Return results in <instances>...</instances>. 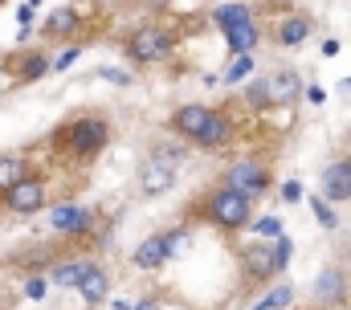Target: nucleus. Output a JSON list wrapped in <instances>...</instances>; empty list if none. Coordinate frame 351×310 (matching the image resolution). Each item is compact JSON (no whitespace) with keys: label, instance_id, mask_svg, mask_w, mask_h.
Segmentation results:
<instances>
[{"label":"nucleus","instance_id":"f257e3e1","mask_svg":"<svg viewBox=\"0 0 351 310\" xmlns=\"http://www.w3.org/2000/svg\"><path fill=\"white\" fill-rule=\"evenodd\" d=\"M110 139H114V127H110L106 110H78V115L62 119L49 131L45 143H49V152L62 167H90L110 147Z\"/></svg>","mask_w":351,"mask_h":310},{"label":"nucleus","instance_id":"f03ea898","mask_svg":"<svg viewBox=\"0 0 351 310\" xmlns=\"http://www.w3.org/2000/svg\"><path fill=\"white\" fill-rule=\"evenodd\" d=\"M168 131H172L180 143H188V147L225 152L237 139V119L229 110H221V106H208V102H184V106L172 110Z\"/></svg>","mask_w":351,"mask_h":310},{"label":"nucleus","instance_id":"7ed1b4c3","mask_svg":"<svg viewBox=\"0 0 351 310\" xmlns=\"http://www.w3.org/2000/svg\"><path fill=\"white\" fill-rule=\"evenodd\" d=\"M180 217H184V225H208V229L233 237L254 225V200H245L241 192H233L225 184H208L200 196H192L184 204Z\"/></svg>","mask_w":351,"mask_h":310},{"label":"nucleus","instance_id":"20e7f679","mask_svg":"<svg viewBox=\"0 0 351 310\" xmlns=\"http://www.w3.org/2000/svg\"><path fill=\"white\" fill-rule=\"evenodd\" d=\"M290 253H294V241L290 237H274V241H250L245 249H237V282L245 290H265L274 286L286 265H290Z\"/></svg>","mask_w":351,"mask_h":310},{"label":"nucleus","instance_id":"39448f33","mask_svg":"<svg viewBox=\"0 0 351 310\" xmlns=\"http://www.w3.org/2000/svg\"><path fill=\"white\" fill-rule=\"evenodd\" d=\"M176 29L172 25H160V21H147V25H135L123 41V58L131 66H164L176 58Z\"/></svg>","mask_w":351,"mask_h":310},{"label":"nucleus","instance_id":"423d86ee","mask_svg":"<svg viewBox=\"0 0 351 310\" xmlns=\"http://www.w3.org/2000/svg\"><path fill=\"white\" fill-rule=\"evenodd\" d=\"M192 152L188 143H156L147 159L139 163V196H164L168 188L176 184V176H180V163H184V155Z\"/></svg>","mask_w":351,"mask_h":310},{"label":"nucleus","instance_id":"0eeeda50","mask_svg":"<svg viewBox=\"0 0 351 310\" xmlns=\"http://www.w3.org/2000/svg\"><path fill=\"white\" fill-rule=\"evenodd\" d=\"M217 184H225V188H233V192H241L245 200L258 204L265 192L274 188V163L262 159V155H237V159H229L221 167Z\"/></svg>","mask_w":351,"mask_h":310},{"label":"nucleus","instance_id":"6e6552de","mask_svg":"<svg viewBox=\"0 0 351 310\" xmlns=\"http://www.w3.org/2000/svg\"><path fill=\"white\" fill-rule=\"evenodd\" d=\"M213 25H217V33L225 37V45L233 53H254L258 41H262V21L254 16L250 4H221L213 12Z\"/></svg>","mask_w":351,"mask_h":310},{"label":"nucleus","instance_id":"1a4fd4ad","mask_svg":"<svg viewBox=\"0 0 351 310\" xmlns=\"http://www.w3.org/2000/svg\"><path fill=\"white\" fill-rule=\"evenodd\" d=\"M302 94V78L294 70H269L245 86V106L250 110H274V106H294Z\"/></svg>","mask_w":351,"mask_h":310},{"label":"nucleus","instance_id":"9d476101","mask_svg":"<svg viewBox=\"0 0 351 310\" xmlns=\"http://www.w3.org/2000/svg\"><path fill=\"white\" fill-rule=\"evenodd\" d=\"M0 208L12 213V217H37V213H45L49 208V176L33 167L8 192H0Z\"/></svg>","mask_w":351,"mask_h":310},{"label":"nucleus","instance_id":"9b49d317","mask_svg":"<svg viewBox=\"0 0 351 310\" xmlns=\"http://www.w3.org/2000/svg\"><path fill=\"white\" fill-rule=\"evenodd\" d=\"M188 241H192V225H176V229L152 232L147 241H139V245H135L131 265H135V270H160L164 261H172Z\"/></svg>","mask_w":351,"mask_h":310},{"label":"nucleus","instance_id":"f8f14e48","mask_svg":"<svg viewBox=\"0 0 351 310\" xmlns=\"http://www.w3.org/2000/svg\"><path fill=\"white\" fill-rule=\"evenodd\" d=\"M49 229L58 232L62 241H86L94 237L98 229V213L86 208V204H74V200H66V204H49Z\"/></svg>","mask_w":351,"mask_h":310},{"label":"nucleus","instance_id":"ddd939ff","mask_svg":"<svg viewBox=\"0 0 351 310\" xmlns=\"http://www.w3.org/2000/svg\"><path fill=\"white\" fill-rule=\"evenodd\" d=\"M311 298H315V307H323V310L348 307V302H351V270L343 265V261L323 265V270H319V278H315Z\"/></svg>","mask_w":351,"mask_h":310},{"label":"nucleus","instance_id":"4468645a","mask_svg":"<svg viewBox=\"0 0 351 310\" xmlns=\"http://www.w3.org/2000/svg\"><path fill=\"white\" fill-rule=\"evenodd\" d=\"M319 196L327 204H351V152L323 163V171H319Z\"/></svg>","mask_w":351,"mask_h":310},{"label":"nucleus","instance_id":"2eb2a0df","mask_svg":"<svg viewBox=\"0 0 351 310\" xmlns=\"http://www.w3.org/2000/svg\"><path fill=\"white\" fill-rule=\"evenodd\" d=\"M49 53L45 49H16V53H8L0 66H4V74L12 86H29V82H37V78L49 74Z\"/></svg>","mask_w":351,"mask_h":310},{"label":"nucleus","instance_id":"dca6fc26","mask_svg":"<svg viewBox=\"0 0 351 310\" xmlns=\"http://www.w3.org/2000/svg\"><path fill=\"white\" fill-rule=\"evenodd\" d=\"M78 298L86 302V307H102L106 298H110V270H106V261H98V257H86V270H82V278H78Z\"/></svg>","mask_w":351,"mask_h":310},{"label":"nucleus","instance_id":"f3484780","mask_svg":"<svg viewBox=\"0 0 351 310\" xmlns=\"http://www.w3.org/2000/svg\"><path fill=\"white\" fill-rule=\"evenodd\" d=\"M311 33H315V16H306V12H290V16H278V21L269 25V41H274L278 49H294V45H302Z\"/></svg>","mask_w":351,"mask_h":310},{"label":"nucleus","instance_id":"a211bd4d","mask_svg":"<svg viewBox=\"0 0 351 310\" xmlns=\"http://www.w3.org/2000/svg\"><path fill=\"white\" fill-rule=\"evenodd\" d=\"M82 270H86V257H82V253H66V257H58V261L45 270V282L58 286V290H74L78 278H82Z\"/></svg>","mask_w":351,"mask_h":310},{"label":"nucleus","instance_id":"6ab92c4d","mask_svg":"<svg viewBox=\"0 0 351 310\" xmlns=\"http://www.w3.org/2000/svg\"><path fill=\"white\" fill-rule=\"evenodd\" d=\"M78 25H82L78 8H58V12H49V16H45L41 37H45V41H70V37L78 33Z\"/></svg>","mask_w":351,"mask_h":310},{"label":"nucleus","instance_id":"aec40b11","mask_svg":"<svg viewBox=\"0 0 351 310\" xmlns=\"http://www.w3.org/2000/svg\"><path fill=\"white\" fill-rule=\"evenodd\" d=\"M294 298H298L294 282H274V286H265V294H258V298L250 302V310H290Z\"/></svg>","mask_w":351,"mask_h":310},{"label":"nucleus","instance_id":"412c9836","mask_svg":"<svg viewBox=\"0 0 351 310\" xmlns=\"http://www.w3.org/2000/svg\"><path fill=\"white\" fill-rule=\"evenodd\" d=\"M33 171V159L25 152H4L0 155V192H8L21 176H29Z\"/></svg>","mask_w":351,"mask_h":310},{"label":"nucleus","instance_id":"4be33fe9","mask_svg":"<svg viewBox=\"0 0 351 310\" xmlns=\"http://www.w3.org/2000/svg\"><path fill=\"white\" fill-rule=\"evenodd\" d=\"M311 208H315V217H319L323 229H339V217H335V208H331L323 196H311Z\"/></svg>","mask_w":351,"mask_h":310},{"label":"nucleus","instance_id":"5701e85b","mask_svg":"<svg viewBox=\"0 0 351 310\" xmlns=\"http://www.w3.org/2000/svg\"><path fill=\"white\" fill-rule=\"evenodd\" d=\"M78 53H82L78 45H70V49H62V53H58V58L49 62V74H62V70H70V66L78 62Z\"/></svg>","mask_w":351,"mask_h":310},{"label":"nucleus","instance_id":"b1692460","mask_svg":"<svg viewBox=\"0 0 351 310\" xmlns=\"http://www.w3.org/2000/svg\"><path fill=\"white\" fill-rule=\"evenodd\" d=\"M250 70H254V58H250V53H237V62L225 70V82H237V78H245Z\"/></svg>","mask_w":351,"mask_h":310},{"label":"nucleus","instance_id":"393cba45","mask_svg":"<svg viewBox=\"0 0 351 310\" xmlns=\"http://www.w3.org/2000/svg\"><path fill=\"white\" fill-rule=\"evenodd\" d=\"M131 310H164V298H160V294H147L143 302H135Z\"/></svg>","mask_w":351,"mask_h":310},{"label":"nucleus","instance_id":"a878e982","mask_svg":"<svg viewBox=\"0 0 351 310\" xmlns=\"http://www.w3.org/2000/svg\"><path fill=\"white\" fill-rule=\"evenodd\" d=\"M282 196H286V200H290V204H294V200H298V196H302V192H298V184H286V188H282Z\"/></svg>","mask_w":351,"mask_h":310},{"label":"nucleus","instance_id":"bb28decb","mask_svg":"<svg viewBox=\"0 0 351 310\" xmlns=\"http://www.w3.org/2000/svg\"><path fill=\"white\" fill-rule=\"evenodd\" d=\"M348 237H351V221H348Z\"/></svg>","mask_w":351,"mask_h":310},{"label":"nucleus","instance_id":"cd10ccee","mask_svg":"<svg viewBox=\"0 0 351 310\" xmlns=\"http://www.w3.org/2000/svg\"><path fill=\"white\" fill-rule=\"evenodd\" d=\"M0 4H4V0H0Z\"/></svg>","mask_w":351,"mask_h":310}]
</instances>
